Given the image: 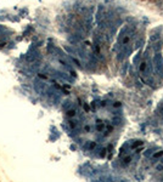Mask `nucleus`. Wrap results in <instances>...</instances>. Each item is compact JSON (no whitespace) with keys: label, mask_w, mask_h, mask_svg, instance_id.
Masks as SVG:
<instances>
[{"label":"nucleus","mask_w":163,"mask_h":182,"mask_svg":"<svg viewBox=\"0 0 163 182\" xmlns=\"http://www.w3.org/2000/svg\"><path fill=\"white\" fill-rule=\"evenodd\" d=\"M159 114H161V118H162V120H163V106L161 107V113H159Z\"/></svg>","instance_id":"obj_1"}]
</instances>
